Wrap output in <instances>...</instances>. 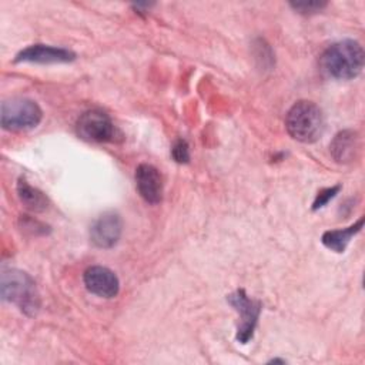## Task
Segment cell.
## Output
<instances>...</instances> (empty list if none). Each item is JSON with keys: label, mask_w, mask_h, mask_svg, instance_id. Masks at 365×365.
Returning <instances> with one entry per match:
<instances>
[{"label": "cell", "mask_w": 365, "mask_h": 365, "mask_svg": "<svg viewBox=\"0 0 365 365\" xmlns=\"http://www.w3.org/2000/svg\"><path fill=\"white\" fill-rule=\"evenodd\" d=\"M77 134L91 143H108L115 140V125L110 115L101 110H87L84 111L76 124Z\"/></svg>", "instance_id": "5b68a950"}, {"label": "cell", "mask_w": 365, "mask_h": 365, "mask_svg": "<svg viewBox=\"0 0 365 365\" xmlns=\"http://www.w3.org/2000/svg\"><path fill=\"white\" fill-rule=\"evenodd\" d=\"M1 298L16 304L21 312L29 317L37 314L40 308V297L33 278L20 269L9 268L1 272Z\"/></svg>", "instance_id": "3957f363"}, {"label": "cell", "mask_w": 365, "mask_h": 365, "mask_svg": "<svg viewBox=\"0 0 365 365\" xmlns=\"http://www.w3.org/2000/svg\"><path fill=\"white\" fill-rule=\"evenodd\" d=\"M285 127L294 140L301 143H315L324 134L325 118L315 103L301 100L288 110Z\"/></svg>", "instance_id": "7a4b0ae2"}, {"label": "cell", "mask_w": 365, "mask_h": 365, "mask_svg": "<svg viewBox=\"0 0 365 365\" xmlns=\"http://www.w3.org/2000/svg\"><path fill=\"white\" fill-rule=\"evenodd\" d=\"M362 224H364V218H359L355 224L346 227V228H342V230H329V231H325L321 237V241L322 244L328 248V250H332L335 252H344L346 245L349 244L351 238L361 231L362 228Z\"/></svg>", "instance_id": "7c38bea8"}, {"label": "cell", "mask_w": 365, "mask_h": 365, "mask_svg": "<svg viewBox=\"0 0 365 365\" xmlns=\"http://www.w3.org/2000/svg\"><path fill=\"white\" fill-rule=\"evenodd\" d=\"M17 195L21 204L33 212H41L48 207V198L46 194L30 185L24 178H19L17 181Z\"/></svg>", "instance_id": "4fadbf2b"}, {"label": "cell", "mask_w": 365, "mask_h": 365, "mask_svg": "<svg viewBox=\"0 0 365 365\" xmlns=\"http://www.w3.org/2000/svg\"><path fill=\"white\" fill-rule=\"evenodd\" d=\"M171 155L174 158V161L180 163V164H185L190 161V148L185 140L178 138L171 148Z\"/></svg>", "instance_id": "5bb4252c"}, {"label": "cell", "mask_w": 365, "mask_h": 365, "mask_svg": "<svg viewBox=\"0 0 365 365\" xmlns=\"http://www.w3.org/2000/svg\"><path fill=\"white\" fill-rule=\"evenodd\" d=\"M135 187L141 198L148 204H158L163 200V178L151 164H140L137 167Z\"/></svg>", "instance_id": "30bf717a"}, {"label": "cell", "mask_w": 365, "mask_h": 365, "mask_svg": "<svg viewBox=\"0 0 365 365\" xmlns=\"http://www.w3.org/2000/svg\"><path fill=\"white\" fill-rule=\"evenodd\" d=\"M123 231V222L117 212L101 214L90 227V240L98 248L114 247Z\"/></svg>", "instance_id": "52a82bcc"}, {"label": "cell", "mask_w": 365, "mask_h": 365, "mask_svg": "<svg viewBox=\"0 0 365 365\" xmlns=\"http://www.w3.org/2000/svg\"><path fill=\"white\" fill-rule=\"evenodd\" d=\"M43 111L38 104L30 98H10L3 101L0 123L9 131H26L38 125Z\"/></svg>", "instance_id": "277c9868"}, {"label": "cell", "mask_w": 365, "mask_h": 365, "mask_svg": "<svg viewBox=\"0 0 365 365\" xmlns=\"http://www.w3.org/2000/svg\"><path fill=\"white\" fill-rule=\"evenodd\" d=\"M227 299L238 312L241 319L237 329V341H240L241 344H247L254 335V329L257 327L258 315L261 311V304L258 301L250 299L244 289H237L235 292L230 294Z\"/></svg>", "instance_id": "8992f818"}, {"label": "cell", "mask_w": 365, "mask_h": 365, "mask_svg": "<svg viewBox=\"0 0 365 365\" xmlns=\"http://www.w3.org/2000/svg\"><path fill=\"white\" fill-rule=\"evenodd\" d=\"M86 288L101 298H114L118 294L120 282L117 275L107 267L93 265L84 271L83 275Z\"/></svg>", "instance_id": "ba28073f"}, {"label": "cell", "mask_w": 365, "mask_h": 365, "mask_svg": "<svg viewBox=\"0 0 365 365\" xmlns=\"http://www.w3.org/2000/svg\"><path fill=\"white\" fill-rule=\"evenodd\" d=\"M339 190H341V185H334V187L321 190V191L317 194V197H315V200H314V202H312V210L317 211V210L322 208L324 205H327L328 201L332 200V198L338 194Z\"/></svg>", "instance_id": "9a60e30c"}, {"label": "cell", "mask_w": 365, "mask_h": 365, "mask_svg": "<svg viewBox=\"0 0 365 365\" xmlns=\"http://www.w3.org/2000/svg\"><path fill=\"white\" fill-rule=\"evenodd\" d=\"M289 4L294 10L302 14H312V13L321 11L327 6V3H322V1H294Z\"/></svg>", "instance_id": "2e32d148"}, {"label": "cell", "mask_w": 365, "mask_h": 365, "mask_svg": "<svg viewBox=\"0 0 365 365\" xmlns=\"http://www.w3.org/2000/svg\"><path fill=\"white\" fill-rule=\"evenodd\" d=\"M359 150V138L354 130H342L335 134L329 144V151L336 163L346 164L356 158Z\"/></svg>", "instance_id": "8fae6325"}, {"label": "cell", "mask_w": 365, "mask_h": 365, "mask_svg": "<svg viewBox=\"0 0 365 365\" xmlns=\"http://www.w3.org/2000/svg\"><path fill=\"white\" fill-rule=\"evenodd\" d=\"M364 58V50L358 41L341 40L322 53L321 68L332 78L351 80L361 73Z\"/></svg>", "instance_id": "6da1fadb"}, {"label": "cell", "mask_w": 365, "mask_h": 365, "mask_svg": "<svg viewBox=\"0 0 365 365\" xmlns=\"http://www.w3.org/2000/svg\"><path fill=\"white\" fill-rule=\"evenodd\" d=\"M76 60V54L64 47H54L47 44H31L17 53L14 61H27L38 64H54V63H70Z\"/></svg>", "instance_id": "9c48e42d"}]
</instances>
